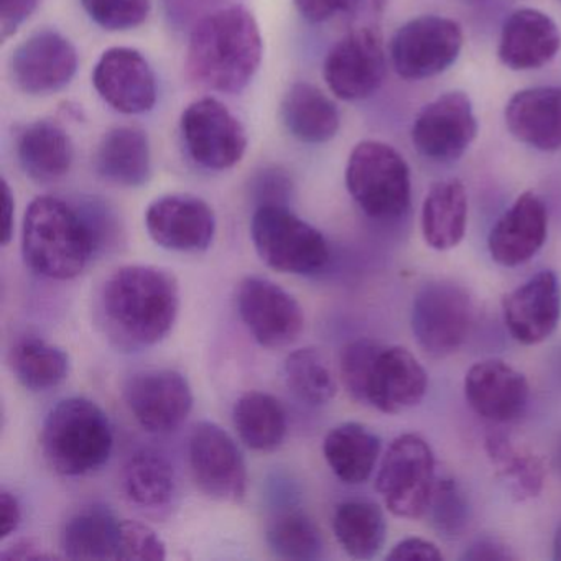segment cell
Instances as JSON below:
<instances>
[{
	"label": "cell",
	"instance_id": "47",
	"mask_svg": "<svg viewBox=\"0 0 561 561\" xmlns=\"http://www.w3.org/2000/svg\"><path fill=\"white\" fill-rule=\"evenodd\" d=\"M382 11L383 0H346L344 8V12L353 19L354 25H379Z\"/></svg>",
	"mask_w": 561,
	"mask_h": 561
},
{
	"label": "cell",
	"instance_id": "42",
	"mask_svg": "<svg viewBox=\"0 0 561 561\" xmlns=\"http://www.w3.org/2000/svg\"><path fill=\"white\" fill-rule=\"evenodd\" d=\"M41 0H0V37L8 41L34 14Z\"/></svg>",
	"mask_w": 561,
	"mask_h": 561
},
{
	"label": "cell",
	"instance_id": "46",
	"mask_svg": "<svg viewBox=\"0 0 561 561\" xmlns=\"http://www.w3.org/2000/svg\"><path fill=\"white\" fill-rule=\"evenodd\" d=\"M22 522V508L18 497L12 492L2 491L0 494V538L11 537L18 531Z\"/></svg>",
	"mask_w": 561,
	"mask_h": 561
},
{
	"label": "cell",
	"instance_id": "48",
	"mask_svg": "<svg viewBox=\"0 0 561 561\" xmlns=\"http://www.w3.org/2000/svg\"><path fill=\"white\" fill-rule=\"evenodd\" d=\"M2 560H51L54 553H48L38 541L27 538V540H19L5 548L0 554Z\"/></svg>",
	"mask_w": 561,
	"mask_h": 561
},
{
	"label": "cell",
	"instance_id": "52",
	"mask_svg": "<svg viewBox=\"0 0 561 561\" xmlns=\"http://www.w3.org/2000/svg\"><path fill=\"white\" fill-rule=\"evenodd\" d=\"M560 2H561V0H560Z\"/></svg>",
	"mask_w": 561,
	"mask_h": 561
},
{
	"label": "cell",
	"instance_id": "28",
	"mask_svg": "<svg viewBox=\"0 0 561 561\" xmlns=\"http://www.w3.org/2000/svg\"><path fill=\"white\" fill-rule=\"evenodd\" d=\"M468 225V195L458 179L433 183L423 202L422 232L426 245L449 251L462 241Z\"/></svg>",
	"mask_w": 561,
	"mask_h": 561
},
{
	"label": "cell",
	"instance_id": "12",
	"mask_svg": "<svg viewBox=\"0 0 561 561\" xmlns=\"http://www.w3.org/2000/svg\"><path fill=\"white\" fill-rule=\"evenodd\" d=\"M324 80L334 96L360 101L373 96L386 77V51L379 25H354L328 54Z\"/></svg>",
	"mask_w": 561,
	"mask_h": 561
},
{
	"label": "cell",
	"instance_id": "11",
	"mask_svg": "<svg viewBox=\"0 0 561 561\" xmlns=\"http://www.w3.org/2000/svg\"><path fill=\"white\" fill-rule=\"evenodd\" d=\"M190 469L203 494L215 501L239 502L248 491V466L241 448L215 422L196 423L188 442Z\"/></svg>",
	"mask_w": 561,
	"mask_h": 561
},
{
	"label": "cell",
	"instance_id": "13",
	"mask_svg": "<svg viewBox=\"0 0 561 561\" xmlns=\"http://www.w3.org/2000/svg\"><path fill=\"white\" fill-rule=\"evenodd\" d=\"M242 323L261 346H290L305 328V313L294 295L264 277H245L236 291Z\"/></svg>",
	"mask_w": 561,
	"mask_h": 561
},
{
	"label": "cell",
	"instance_id": "2",
	"mask_svg": "<svg viewBox=\"0 0 561 561\" xmlns=\"http://www.w3.org/2000/svg\"><path fill=\"white\" fill-rule=\"evenodd\" d=\"M262 61L257 21L241 5L219 9L196 24L186 50L190 78L206 90L238 94Z\"/></svg>",
	"mask_w": 561,
	"mask_h": 561
},
{
	"label": "cell",
	"instance_id": "45",
	"mask_svg": "<svg viewBox=\"0 0 561 561\" xmlns=\"http://www.w3.org/2000/svg\"><path fill=\"white\" fill-rule=\"evenodd\" d=\"M294 4L305 21L321 24L330 21L336 12H344L346 0H294Z\"/></svg>",
	"mask_w": 561,
	"mask_h": 561
},
{
	"label": "cell",
	"instance_id": "10",
	"mask_svg": "<svg viewBox=\"0 0 561 561\" xmlns=\"http://www.w3.org/2000/svg\"><path fill=\"white\" fill-rule=\"evenodd\" d=\"M461 25L439 15L407 22L390 42L393 70L403 80H426L448 70L461 54Z\"/></svg>",
	"mask_w": 561,
	"mask_h": 561
},
{
	"label": "cell",
	"instance_id": "19",
	"mask_svg": "<svg viewBox=\"0 0 561 561\" xmlns=\"http://www.w3.org/2000/svg\"><path fill=\"white\" fill-rule=\"evenodd\" d=\"M505 328L525 346L543 343L561 320V285L557 274L541 271L502 300Z\"/></svg>",
	"mask_w": 561,
	"mask_h": 561
},
{
	"label": "cell",
	"instance_id": "24",
	"mask_svg": "<svg viewBox=\"0 0 561 561\" xmlns=\"http://www.w3.org/2000/svg\"><path fill=\"white\" fill-rule=\"evenodd\" d=\"M505 124L518 142L540 150H561V88L518 91L505 106Z\"/></svg>",
	"mask_w": 561,
	"mask_h": 561
},
{
	"label": "cell",
	"instance_id": "33",
	"mask_svg": "<svg viewBox=\"0 0 561 561\" xmlns=\"http://www.w3.org/2000/svg\"><path fill=\"white\" fill-rule=\"evenodd\" d=\"M9 364L19 382L32 392H47L60 386L71 367L67 351L38 336L15 341L9 351Z\"/></svg>",
	"mask_w": 561,
	"mask_h": 561
},
{
	"label": "cell",
	"instance_id": "44",
	"mask_svg": "<svg viewBox=\"0 0 561 561\" xmlns=\"http://www.w3.org/2000/svg\"><path fill=\"white\" fill-rule=\"evenodd\" d=\"M387 560L439 561L443 560V554L432 541L423 538H405L392 548V551L387 554Z\"/></svg>",
	"mask_w": 561,
	"mask_h": 561
},
{
	"label": "cell",
	"instance_id": "9",
	"mask_svg": "<svg viewBox=\"0 0 561 561\" xmlns=\"http://www.w3.org/2000/svg\"><path fill=\"white\" fill-rule=\"evenodd\" d=\"M472 305L468 291L451 280L423 285L412 307L416 343L435 359L451 356L468 337Z\"/></svg>",
	"mask_w": 561,
	"mask_h": 561
},
{
	"label": "cell",
	"instance_id": "15",
	"mask_svg": "<svg viewBox=\"0 0 561 561\" xmlns=\"http://www.w3.org/2000/svg\"><path fill=\"white\" fill-rule=\"evenodd\" d=\"M124 400L146 432H175L193 410L192 386L179 370L147 369L134 374L124 386Z\"/></svg>",
	"mask_w": 561,
	"mask_h": 561
},
{
	"label": "cell",
	"instance_id": "29",
	"mask_svg": "<svg viewBox=\"0 0 561 561\" xmlns=\"http://www.w3.org/2000/svg\"><path fill=\"white\" fill-rule=\"evenodd\" d=\"M282 121L288 133L305 144H327L340 130L333 101L310 83H295L282 100Z\"/></svg>",
	"mask_w": 561,
	"mask_h": 561
},
{
	"label": "cell",
	"instance_id": "4",
	"mask_svg": "<svg viewBox=\"0 0 561 561\" xmlns=\"http://www.w3.org/2000/svg\"><path fill=\"white\" fill-rule=\"evenodd\" d=\"M101 241L84 209L54 196L28 205L22 226L25 264L42 277L71 280L83 274Z\"/></svg>",
	"mask_w": 561,
	"mask_h": 561
},
{
	"label": "cell",
	"instance_id": "25",
	"mask_svg": "<svg viewBox=\"0 0 561 561\" xmlns=\"http://www.w3.org/2000/svg\"><path fill=\"white\" fill-rule=\"evenodd\" d=\"M96 170L114 185L137 188L152 175L149 137L137 127H116L101 140Z\"/></svg>",
	"mask_w": 561,
	"mask_h": 561
},
{
	"label": "cell",
	"instance_id": "7",
	"mask_svg": "<svg viewBox=\"0 0 561 561\" xmlns=\"http://www.w3.org/2000/svg\"><path fill=\"white\" fill-rule=\"evenodd\" d=\"M251 238L259 257L282 274L314 275L330 262L324 236L285 205L259 206Z\"/></svg>",
	"mask_w": 561,
	"mask_h": 561
},
{
	"label": "cell",
	"instance_id": "30",
	"mask_svg": "<svg viewBox=\"0 0 561 561\" xmlns=\"http://www.w3.org/2000/svg\"><path fill=\"white\" fill-rule=\"evenodd\" d=\"M323 453L337 479L346 484H363L376 468L380 438L360 423H341L324 436Z\"/></svg>",
	"mask_w": 561,
	"mask_h": 561
},
{
	"label": "cell",
	"instance_id": "23",
	"mask_svg": "<svg viewBox=\"0 0 561 561\" xmlns=\"http://www.w3.org/2000/svg\"><path fill=\"white\" fill-rule=\"evenodd\" d=\"M561 48L557 24L537 9H520L505 21L499 42V60L512 71L538 70Z\"/></svg>",
	"mask_w": 561,
	"mask_h": 561
},
{
	"label": "cell",
	"instance_id": "26",
	"mask_svg": "<svg viewBox=\"0 0 561 561\" xmlns=\"http://www.w3.org/2000/svg\"><path fill=\"white\" fill-rule=\"evenodd\" d=\"M18 157L22 170L35 182H57L73 165V142L57 124L38 121L22 130Z\"/></svg>",
	"mask_w": 561,
	"mask_h": 561
},
{
	"label": "cell",
	"instance_id": "50",
	"mask_svg": "<svg viewBox=\"0 0 561 561\" xmlns=\"http://www.w3.org/2000/svg\"><path fill=\"white\" fill-rule=\"evenodd\" d=\"M553 558L557 561H561V522L558 524L557 531H554Z\"/></svg>",
	"mask_w": 561,
	"mask_h": 561
},
{
	"label": "cell",
	"instance_id": "20",
	"mask_svg": "<svg viewBox=\"0 0 561 561\" xmlns=\"http://www.w3.org/2000/svg\"><path fill=\"white\" fill-rule=\"evenodd\" d=\"M100 96L123 114H144L157 103V81L149 61L134 48L104 51L93 73Z\"/></svg>",
	"mask_w": 561,
	"mask_h": 561
},
{
	"label": "cell",
	"instance_id": "36",
	"mask_svg": "<svg viewBox=\"0 0 561 561\" xmlns=\"http://www.w3.org/2000/svg\"><path fill=\"white\" fill-rule=\"evenodd\" d=\"M284 374L291 393L308 405H327L336 396V377L317 347H301L288 354Z\"/></svg>",
	"mask_w": 561,
	"mask_h": 561
},
{
	"label": "cell",
	"instance_id": "32",
	"mask_svg": "<svg viewBox=\"0 0 561 561\" xmlns=\"http://www.w3.org/2000/svg\"><path fill=\"white\" fill-rule=\"evenodd\" d=\"M484 448L495 476L515 501H528L540 494L543 489L545 468L535 453L515 445L502 433L485 436Z\"/></svg>",
	"mask_w": 561,
	"mask_h": 561
},
{
	"label": "cell",
	"instance_id": "8",
	"mask_svg": "<svg viewBox=\"0 0 561 561\" xmlns=\"http://www.w3.org/2000/svg\"><path fill=\"white\" fill-rule=\"evenodd\" d=\"M435 482V455L422 436L405 433L390 443L377 472L376 489L393 515H425Z\"/></svg>",
	"mask_w": 561,
	"mask_h": 561
},
{
	"label": "cell",
	"instance_id": "17",
	"mask_svg": "<svg viewBox=\"0 0 561 561\" xmlns=\"http://www.w3.org/2000/svg\"><path fill=\"white\" fill-rule=\"evenodd\" d=\"M77 70V48L55 31L37 32L22 42L9 61L15 87L32 96L64 90Z\"/></svg>",
	"mask_w": 561,
	"mask_h": 561
},
{
	"label": "cell",
	"instance_id": "51",
	"mask_svg": "<svg viewBox=\"0 0 561 561\" xmlns=\"http://www.w3.org/2000/svg\"><path fill=\"white\" fill-rule=\"evenodd\" d=\"M553 466L554 469H557V471L561 474V436L560 439H558L557 446H554Z\"/></svg>",
	"mask_w": 561,
	"mask_h": 561
},
{
	"label": "cell",
	"instance_id": "16",
	"mask_svg": "<svg viewBox=\"0 0 561 561\" xmlns=\"http://www.w3.org/2000/svg\"><path fill=\"white\" fill-rule=\"evenodd\" d=\"M478 133L468 94L449 91L420 111L412 126V144L425 159L448 163L465 156Z\"/></svg>",
	"mask_w": 561,
	"mask_h": 561
},
{
	"label": "cell",
	"instance_id": "22",
	"mask_svg": "<svg viewBox=\"0 0 561 561\" xmlns=\"http://www.w3.org/2000/svg\"><path fill=\"white\" fill-rule=\"evenodd\" d=\"M548 211L543 199L525 192L497 219L488 239L492 261L504 267L527 264L547 241Z\"/></svg>",
	"mask_w": 561,
	"mask_h": 561
},
{
	"label": "cell",
	"instance_id": "5",
	"mask_svg": "<svg viewBox=\"0 0 561 561\" xmlns=\"http://www.w3.org/2000/svg\"><path fill=\"white\" fill-rule=\"evenodd\" d=\"M41 445L45 461L58 474H90L110 461L113 426L107 413L93 400L68 397L48 412Z\"/></svg>",
	"mask_w": 561,
	"mask_h": 561
},
{
	"label": "cell",
	"instance_id": "3",
	"mask_svg": "<svg viewBox=\"0 0 561 561\" xmlns=\"http://www.w3.org/2000/svg\"><path fill=\"white\" fill-rule=\"evenodd\" d=\"M340 373L344 389L356 402L390 415L419 405L428 389L426 370L409 350L369 337L343 347Z\"/></svg>",
	"mask_w": 561,
	"mask_h": 561
},
{
	"label": "cell",
	"instance_id": "18",
	"mask_svg": "<svg viewBox=\"0 0 561 561\" xmlns=\"http://www.w3.org/2000/svg\"><path fill=\"white\" fill-rule=\"evenodd\" d=\"M150 238L167 251H208L215 241L216 216L205 199L167 195L150 203L146 213Z\"/></svg>",
	"mask_w": 561,
	"mask_h": 561
},
{
	"label": "cell",
	"instance_id": "38",
	"mask_svg": "<svg viewBox=\"0 0 561 561\" xmlns=\"http://www.w3.org/2000/svg\"><path fill=\"white\" fill-rule=\"evenodd\" d=\"M426 515L439 537L456 540L465 535L471 522V504L465 489L455 478L443 476L436 479Z\"/></svg>",
	"mask_w": 561,
	"mask_h": 561
},
{
	"label": "cell",
	"instance_id": "43",
	"mask_svg": "<svg viewBox=\"0 0 561 561\" xmlns=\"http://www.w3.org/2000/svg\"><path fill=\"white\" fill-rule=\"evenodd\" d=\"M461 560L465 561H507L515 560V554L512 553L511 548L499 540V538L482 537L476 538L465 553Z\"/></svg>",
	"mask_w": 561,
	"mask_h": 561
},
{
	"label": "cell",
	"instance_id": "40",
	"mask_svg": "<svg viewBox=\"0 0 561 561\" xmlns=\"http://www.w3.org/2000/svg\"><path fill=\"white\" fill-rule=\"evenodd\" d=\"M165 558V541L153 528L139 520H121L117 560L162 561Z\"/></svg>",
	"mask_w": 561,
	"mask_h": 561
},
{
	"label": "cell",
	"instance_id": "49",
	"mask_svg": "<svg viewBox=\"0 0 561 561\" xmlns=\"http://www.w3.org/2000/svg\"><path fill=\"white\" fill-rule=\"evenodd\" d=\"M2 202H4V226H2V245H9L14 236V213L15 203L12 196L11 186L2 180Z\"/></svg>",
	"mask_w": 561,
	"mask_h": 561
},
{
	"label": "cell",
	"instance_id": "1",
	"mask_svg": "<svg viewBox=\"0 0 561 561\" xmlns=\"http://www.w3.org/2000/svg\"><path fill=\"white\" fill-rule=\"evenodd\" d=\"M96 321L107 343L137 353L165 340L180 313L175 275L156 265H124L96 295Z\"/></svg>",
	"mask_w": 561,
	"mask_h": 561
},
{
	"label": "cell",
	"instance_id": "35",
	"mask_svg": "<svg viewBox=\"0 0 561 561\" xmlns=\"http://www.w3.org/2000/svg\"><path fill=\"white\" fill-rule=\"evenodd\" d=\"M123 489L126 497L139 507H163L175 495V469L162 453L139 449L124 466Z\"/></svg>",
	"mask_w": 561,
	"mask_h": 561
},
{
	"label": "cell",
	"instance_id": "41",
	"mask_svg": "<svg viewBox=\"0 0 561 561\" xmlns=\"http://www.w3.org/2000/svg\"><path fill=\"white\" fill-rule=\"evenodd\" d=\"M255 198L259 206L284 205L291 190V182L284 172L278 169H265L255 176L252 182Z\"/></svg>",
	"mask_w": 561,
	"mask_h": 561
},
{
	"label": "cell",
	"instance_id": "39",
	"mask_svg": "<svg viewBox=\"0 0 561 561\" xmlns=\"http://www.w3.org/2000/svg\"><path fill=\"white\" fill-rule=\"evenodd\" d=\"M91 21L111 32L130 31L149 18L150 0H81Z\"/></svg>",
	"mask_w": 561,
	"mask_h": 561
},
{
	"label": "cell",
	"instance_id": "6",
	"mask_svg": "<svg viewBox=\"0 0 561 561\" xmlns=\"http://www.w3.org/2000/svg\"><path fill=\"white\" fill-rule=\"evenodd\" d=\"M346 186L364 215L377 221H396L412 202V180L405 159L379 140H364L351 152Z\"/></svg>",
	"mask_w": 561,
	"mask_h": 561
},
{
	"label": "cell",
	"instance_id": "34",
	"mask_svg": "<svg viewBox=\"0 0 561 561\" xmlns=\"http://www.w3.org/2000/svg\"><path fill=\"white\" fill-rule=\"evenodd\" d=\"M333 531L337 543L350 557L370 560L386 543V517L374 502H341L334 511Z\"/></svg>",
	"mask_w": 561,
	"mask_h": 561
},
{
	"label": "cell",
	"instance_id": "14",
	"mask_svg": "<svg viewBox=\"0 0 561 561\" xmlns=\"http://www.w3.org/2000/svg\"><path fill=\"white\" fill-rule=\"evenodd\" d=\"M182 134L192 159L216 172L238 165L248 149L241 121L215 98H203L186 107Z\"/></svg>",
	"mask_w": 561,
	"mask_h": 561
},
{
	"label": "cell",
	"instance_id": "21",
	"mask_svg": "<svg viewBox=\"0 0 561 561\" xmlns=\"http://www.w3.org/2000/svg\"><path fill=\"white\" fill-rule=\"evenodd\" d=\"M465 396L469 407L482 419L508 423L524 415L530 387L524 374L511 364L485 359L466 373Z\"/></svg>",
	"mask_w": 561,
	"mask_h": 561
},
{
	"label": "cell",
	"instance_id": "31",
	"mask_svg": "<svg viewBox=\"0 0 561 561\" xmlns=\"http://www.w3.org/2000/svg\"><path fill=\"white\" fill-rule=\"evenodd\" d=\"M232 420L241 442L254 451H275L287 436V412L271 393H242L232 410Z\"/></svg>",
	"mask_w": 561,
	"mask_h": 561
},
{
	"label": "cell",
	"instance_id": "27",
	"mask_svg": "<svg viewBox=\"0 0 561 561\" xmlns=\"http://www.w3.org/2000/svg\"><path fill=\"white\" fill-rule=\"evenodd\" d=\"M119 518L103 505H90L75 512L60 534L64 557L73 560H117Z\"/></svg>",
	"mask_w": 561,
	"mask_h": 561
},
{
	"label": "cell",
	"instance_id": "37",
	"mask_svg": "<svg viewBox=\"0 0 561 561\" xmlns=\"http://www.w3.org/2000/svg\"><path fill=\"white\" fill-rule=\"evenodd\" d=\"M267 545L282 560H318L323 553V538L310 517L301 512H285L267 528Z\"/></svg>",
	"mask_w": 561,
	"mask_h": 561
}]
</instances>
